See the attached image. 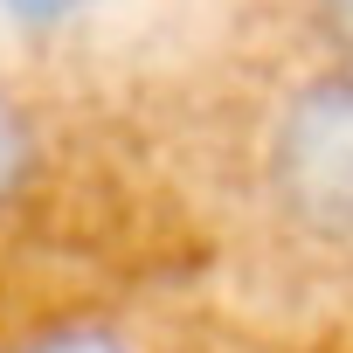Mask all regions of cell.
I'll return each instance as SVG.
<instances>
[{
	"mask_svg": "<svg viewBox=\"0 0 353 353\" xmlns=\"http://www.w3.org/2000/svg\"><path fill=\"white\" fill-rule=\"evenodd\" d=\"M21 353H125V346L104 339V332H49V339H35V346H21Z\"/></svg>",
	"mask_w": 353,
	"mask_h": 353,
	"instance_id": "3",
	"label": "cell"
},
{
	"mask_svg": "<svg viewBox=\"0 0 353 353\" xmlns=\"http://www.w3.org/2000/svg\"><path fill=\"white\" fill-rule=\"evenodd\" d=\"M277 188L298 215L353 236V70L319 77L277 132Z\"/></svg>",
	"mask_w": 353,
	"mask_h": 353,
	"instance_id": "1",
	"label": "cell"
},
{
	"mask_svg": "<svg viewBox=\"0 0 353 353\" xmlns=\"http://www.w3.org/2000/svg\"><path fill=\"white\" fill-rule=\"evenodd\" d=\"M77 8H83V0H14V14H28V21H63Z\"/></svg>",
	"mask_w": 353,
	"mask_h": 353,
	"instance_id": "4",
	"label": "cell"
},
{
	"mask_svg": "<svg viewBox=\"0 0 353 353\" xmlns=\"http://www.w3.org/2000/svg\"><path fill=\"white\" fill-rule=\"evenodd\" d=\"M21 166H28V139H21V118L0 104V194H8L21 181Z\"/></svg>",
	"mask_w": 353,
	"mask_h": 353,
	"instance_id": "2",
	"label": "cell"
}]
</instances>
